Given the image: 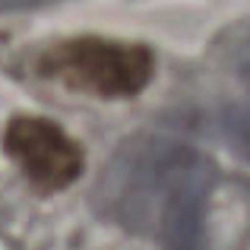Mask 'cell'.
<instances>
[{
	"instance_id": "obj_1",
	"label": "cell",
	"mask_w": 250,
	"mask_h": 250,
	"mask_svg": "<svg viewBox=\"0 0 250 250\" xmlns=\"http://www.w3.org/2000/svg\"><path fill=\"white\" fill-rule=\"evenodd\" d=\"M212 165L187 143L143 136L117 152L98 181V203L162 250H203Z\"/></svg>"
},
{
	"instance_id": "obj_2",
	"label": "cell",
	"mask_w": 250,
	"mask_h": 250,
	"mask_svg": "<svg viewBox=\"0 0 250 250\" xmlns=\"http://www.w3.org/2000/svg\"><path fill=\"white\" fill-rule=\"evenodd\" d=\"M155 57L146 44L80 35L57 42L38 57V73L95 98H130L152 80Z\"/></svg>"
},
{
	"instance_id": "obj_3",
	"label": "cell",
	"mask_w": 250,
	"mask_h": 250,
	"mask_svg": "<svg viewBox=\"0 0 250 250\" xmlns=\"http://www.w3.org/2000/svg\"><path fill=\"white\" fill-rule=\"evenodd\" d=\"M3 149L19 165L25 181L44 193L70 187L83 171L80 143L70 140L48 117H13L3 130Z\"/></svg>"
}]
</instances>
